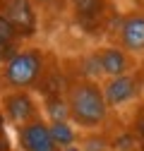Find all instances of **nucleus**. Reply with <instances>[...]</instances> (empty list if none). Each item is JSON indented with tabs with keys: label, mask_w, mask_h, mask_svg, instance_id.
Listing matches in <instances>:
<instances>
[{
	"label": "nucleus",
	"mask_w": 144,
	"mask_h": 151,
	"mask_svg": "<svg viewBox=\"0 0 144 151\" xmlns=\"http://www.w3.org/2000/svg\"><path fill=\"white\" fill-rule=\"evenodd\" d=\"M65 99L70 108V120L77 127L96 129L108 118V103L103 89L94 79H75L65 89Z\"/></svg>",
	"instance_id": "obj_1"
},
{
	"label": "nucleus",
	"mask_w": 144,
	"mask_h": 151,
	"mask_svg": "<svg viewBox=\"0 0 144 151\" xmlns=\"http://www.w3.org/2000/svg\"><path fill=\"white\" fill-rule=\"evenodd\" d=\"M46 55L41 48H19L12 58L3 65L0 77H3L5 86L27 91L31 86H39L46 77Z\"/></svg>",
	"instance_id": "obj_2"
},
{
	"label": "nucleus",
	"mask_w": 144,
	"mask_h": 151,
	"mask_svg": "<svg viewBox=\"0 0 144 151\" xmlns=\"http://www.w3.org/2000/svg\"><path fill=\"white\" fill-rule=\"evenodd\" d=\"M0 110L10 125L14 127H24L34 120H39V103L34 101V96L29 91H10L0 96Z\"/></svg>",
	"instance_id": "obj_3"
},
{
	"label": "nucleus",
	"mask_w": 144,
	"mask_h": 151,
	"mask_svg": "<svg viewBox=\"0 0 144 151\" xmlns=\"http://www.w3.org/2000/svg\"><path fill=\"white\" fill-rule=\"evenodd\" d=\"M17 144L19 151H60L50 137V125L43 118L17 127Z\"/></svg>",
	"instance_id": "obj_4"
},
{
	"label": "nucleus",
	"mask_w": 144,
	"mask_h": 151,
	"mask_svg": "<svg viewBox=\"0 0 144 151\" xmlns=\"http://www.w3.org/2000/svg\"><path fill=\"white\" fill-rule=\"evenodd\" d=\"M0 12L14 24L19 36H31L36 31V14L31 0H3Z\"/></svg>",
	"instance_id": "obj_5"
},
{
	"label": "nucleus",
	"mask_w": 144,
	"mask_h": 151,
	"mask_svg": "<svg viewBox=\"0 0 144 151\" xmlns=\"http://www.w3.org/2000/svg\"><path fill=\"white\" fill-rule=\"evenodd\" d=\"M120 41H122V50L144 53V14L132 12V14L122 17V22H120Z\"/></svg>",
	"instance_id": "obj_6"
},
{
	"label": "nucleus",
	"mask_w": 144,
	"mask_h": 151,
	"mask_svg": "<svg viewBox=\"0 0 144 151\" xmlns=\"http://www.w3.org/2000/svg\"><path fill=\"white\" fill-rule=\"evenodd\" d=\"M96 60H99V67H101V74H108V77H122L127 74L130 70V58L122 48H115V46H103L96 50Z\"/></svg>",
	"instance_id": "obj_7"
},
{
	"label": "nucleus",
	"mask_w": 144,
	"mask_h": 151,
	"mask_svg": "<svg viewBox=\"0 0 144 151\" xmlns=\"http://www.w3.org/2000/svg\"><path fill=\"white\" fill-rule=\"evenodd\" d=\"M103 96L108 108L111 106H122L137 96V79L130 77V74H122V77H113L108 79L103 86Z\"/></svg>",
	"instance_id": "obj_8"
},
{
	"label": "nucleus",
	"mask_w": 144,
	"mask_h": 151,
	"mask_svg": "<svg viewBox=\"0 0 144 151\" xmlns=\"http://www.w3.org/2000/svg\"><path fill=\"white\" fill-rule=\"evenodd\" d=\"M48 125H50V137H53V142H55L58 149H65V146L75 144L77 134L67 122H48Z\"/></svg>",
	"instance_id": "obj_9"
},
{
	"label": "nucleus",
	"mask_w": 144,
	"mask_h": 151,
	"mask_svg": "<svg viewBox=\"0 0 144 151\" xmlns=\"http://www.w3.org/2000/svg\"><path fill=\"white\" fill-rule=\"evenodd\" d=\"M43 106H46V113H48L50 122H67V118H70V108H67V99H65V96L46 99Z\"/></svg>",
	"instance_id": "obj_10"
},
{
	"label": "nucleus",
	"mask_w": 144,
	"mask_h": 151,
	"mask_svg": "<svg viewBox=\"0 0 144 151\" xmlns=\"http://www.w3.org/2000/svg\"><path fill=\"white\" fill-rule=\"evenodd\" d=\"M17 39H19V31H17V29H14V24L7 19L3 12H0V43L17 46Z\"/></svg>",
	"instance_id": "obj_11"
},
{
	"label": "nucleus",
	"mask_w": 144,
	"mask_h": 151,
	"mask_svg": "<svg viewBox=\"0 0 144 151\" xmlns=\"http://www.w3.org/2000/svg\"><path fill=\"white\" fill-rule=\"evenodd\" d=\"M82 149H84V151H113V146L108 144L103 137H89Z\"/></svg>",
	"instance_id": "obj_12"
},
{
	"label": "nucleus",
	"mask_w": 144,
	"mask_h": 151,
	"mask_svg": "<svg viewBox=\"0 0 144 151\" xmlns=\"http://www.w3.org/2000/svg\"><path fill=\"white\" fill-rule=\"evenodd\" d=\"M135 149V134L127 132V134H122L120 139H115L113 144V151H132Z\"/></svg>",
	"instance_id": "obj_13"
},
{
	"label": "nucleus",
	"mask_w": 144,
	"mask_h": 151,
	"mask_svg": "<svg viewBox=\"0 0 144 151\" xmlns=\"http://www.w3.org/2000/svg\"><path fill=\"white\" fill-rule=\"evenodd\" d=\"M17 50H19L17 46H7V43H0V65H5V63H7L10 58H12V55H14Z\"/></svg>",
	"instance_id": "obj_14"
},
{
	"label": "nucleus",
	"mask_w": 144,
	"mask_h": 151,
	"mask_svg": "<svg viewBox=\"0 0 144 151\" xmlns=\"http://www.w3.org/2000/svg\"><path fill=\"white\" fill-rule=\"evenodd\" d=\"M132 134L139 139V144L144 146V115L142 118H137V122H135V132H132Z\"/></svg>",
	"instance_id": "obj_15"
},
{
	"label": "nucleus",
	"mask_w": 144,
	"mask_h": 151,
	"mask_svg": "<svg viewBox=\"0 0 144 151\" xmlns=\"http://www.w3.org/2000/svg\"><path fill=\"white\" fill-rule=\"evenodd\" d=\"M60 151H84V149L77 146V144H72V146H65V149H60Z\"/></svg>",
	"instance_id": "obj_16"
},
{
	"label": "nucleus",
	"mask_w": 144,
	"mask_h": 151,
	"mask_svg": "<svg viewBox=\"0 0 144 151\" xmlns=\"http://www.w3.org/2000/svg\"><path fill=\"white\" fill-rule=\"evenodd\" d=\"M31 3H36V5H48V3H53V0H31Z\"/></svg>",
	"instance_id": "obj_17"
}]
</instances>
